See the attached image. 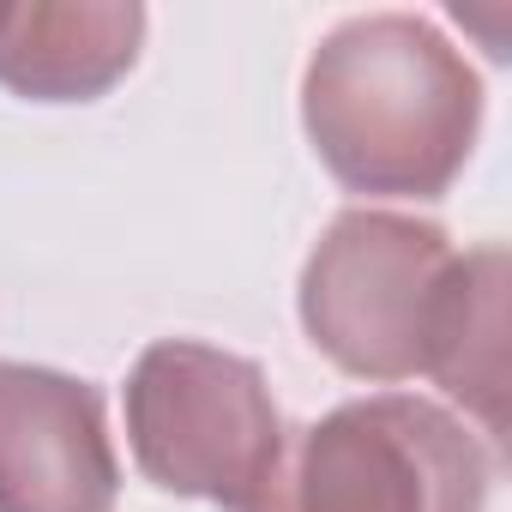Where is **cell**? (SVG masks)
Wrapping results in <instances>:
<instances>
[{
    "mask_svg": "<svg viewBox=\"0 0 512 512\" xmlns=\"http://www.w3.org/2000/svg\"><path fill=\"white\" fill-rule=\"evenodd\" d=\"M422 374L446 386V398H458L482 422V434L494 440L506 434V247L500 241H482L452 260Z\"/></svg>",
    "mask_w": 512,
    "mask_h": 512,
    "instance_id": "obj_7",
    "label": "cell"
},
{
    "mask_svg": "<svg viewBox=\"0 0 512 512\" xmlns=\"http://www.w3.org/2000/svg\"><path fill=\"white\" fill-rule=\"evenodd\" d=\"M145 43L133 0H7L0 7V85L31 103H91L121 85Z\"/></svg>",
    "mask_w": 512,
    "mask_h": 512,
    "instance_id": "obj_6",
    "label": "cell"
},
{
    "mask_svg": "<svg viewBox=\"0 0 512 512\" xmlns=\"http://www.w3.org/2000/svg\"><path fill=\"white\" fill-rule=\"evenodd\" d=\"M115 494L103 392L61 368L0 362V512H115Z\"/></svg>",
    "mask_w": 512,
    "mask_h": 512,
    "instance_id": "obj_5",
    "label": "cell"
},
{
    "mask_svg": "<svg viewBox=\"0 0 512 512\" xmlns=\"http://www.w3.org/2000/svg\"><path fill=\"white\" fill-rule=\"evenodd\" d=\"M127 440L133 464L187 500L241 512L266 482L284 422L260 362L217 344L163 338L127 374Z\"/></svg>",
    "mask_w": 512,
    "mask_h": 512,
    "instance_id": "obj_3",
    "label": "cell"
},
{
    "mask_svg": "<svg viewBox=\"0 0 512 512\" xmlns=\"http://www.w3.org/2000/svg\"><path fill=\"white\" fill-rule=\"evenodd\" d=\"M302 127L350 193L440 199L470 163L482 79L422 13H362L320 37Z\"/></svg>",
    "mask_w": 512,
    "mask_h": 512,
    "instance_id": "obj_1",
    "label": "cell"
},
{
    "mask_svg": "<svg viewBox=\"0 0 512 512\" xmlns=\"http://www.w3.org/2000/svg\"><path fill=\"white\" fill-rule=\"evenodd\" d=\"M458 247L404 211H344L302 266V326L356 380H416Z\"/></svg>",
    "mask_w": 512,
    "mask_h": 512,
    "instance_id": "obj_4",
    "label": "cell"
},
{
    "mask_svg": "<svg viewBox=\"0 0 512 512\" xmlns=\"http://www.w3.org/2000/svg\"><path fill=\"white\" fill-rule=\"evenodd\" d=\"M494 458L434 398L374 392L284 434L241 512H488Z\"/></svg>",
    "mask_w": 512,
    "mask_h": 512,
    "instance_id": "obj_2",
    "label": "cell"
}]
</instances>
